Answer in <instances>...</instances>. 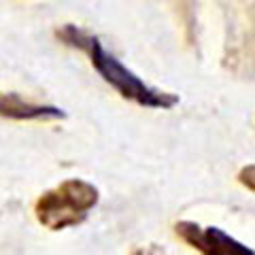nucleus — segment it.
<instances>
[{"mask_svg": "<svg viewBox=\"0 0 255 255\" xmlns=\"http://www.w3.org/2000/svg\"><path fill=\"white\" fill-rule=\"evenodd\" d=\"M2 117L11 119H62L66 117L62 109L51 105H36L19 94H2Z\"/></svg>", "mask_w": 255, "mask_h": 255, "instance_id": "20e7f679", "label": "nucleus"}, {"mask_svg": "<svg viewBox=\"0 0 255 255\" xmlns=\"http://www.w3.org/2000/svg\"><path fill=\"white\" fill-rule=\"evenodd\" d=\"M100 200L98 187L83 179H66L53 189H47L34 202L36 221L51 232L75 228L87 219Z\"/></svg>", "mask_w": 255, "mask_h": 255, "instance_id": "f03ea898", "label": "nucleus"}, {"mask_svg": "<svg viewBox=\"0 0 255 255\" xmlns=\"http://www.w3.org/2000/svg\"><path fill=\"white\" fill-rule=\"evenodd\" d=\"M236 179L243 187H247L249 191L255 194V164H249V166H245V168H241Z\"/></svg>", "mask_w": 255, "mask_h": 255, "instance_id": "39448f33", "label": "nucleus"}, {"mask_svg": "<svg viewBox=\"0 0 255 255\" xmlns=\"http://www.w3.org/2000/svg\"><path fill=\"white\" fill-rule=\"evenodd\" d=\"M60 36L68 45L81 47L90 55L92 66L96 68L105 81L126 100H132L140 107L149 109H172L179 105V96L170 92H162L153 85H147L142 79H138L130 68H126L113 53H109L102 43L96 36H90L85 32L77 30L75 26H68L60 32Z\"/></svg>", "mask_w": 255, "mask_h": 255, "instance_id": "f257e3e1", "label": "nucleus"}, {"mask_svg": "<svg viewBox=\"0 0 255 255\" xmlns=\"http://www.w3.org/2000/svg\"><path fill=\"white\" fill-rule=\"evenodd\" d=\"M174 230L183 243L206 255H253V249L238 243L219 228H202L194 221H179Z\"/></svg>", "mask_w": 255, "mask_h": 255, "instance_id": "7ed1b4c3", "label": "nucleus"}]
</instances>
